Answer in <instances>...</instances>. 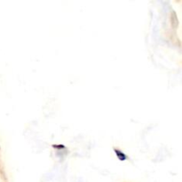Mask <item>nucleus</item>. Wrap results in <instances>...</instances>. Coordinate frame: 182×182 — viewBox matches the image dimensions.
<instances>
[{"label": "nucleus", "mask_w": 182, "mask_h": 182, "mask_svg": "<svg viewBox=\"0 0 182 182\" xmlns=\"http://www.w3.org/2000/svg\"><path fill=\"white\" fill-rule=\"evenodd\" d=\"M113 149H114V152H115V154H116V156H117V159H118L119 161L123 162V161H126V160L129 159V156H128L123 151H122L119 148L114 147Z\"/></svg>", "instance_id": "obj_1"}, {"label": "nucleus", "mask_w": 182, "mask_h": 182, "mask_svg": "<svg viewBox=\"0 0 182 182\" xmlns=\"http://www.w3.org/2000/svg\"><path fill=\"white\" fill-rule=\"evenodd\" d=\"M54 148H55V149H59V150H61V148H66V147L64 146V145H61V144H59V145H53L52 146Z\"/></svg>", "instance_id": "obj_2"}]
</instances>
